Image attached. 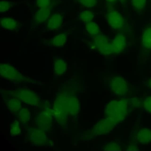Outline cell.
Listing matches in <instances>:
<instances>
[{"instance_id":"1","label":"cell","mask_w":151,"mask_h":151,"mask_svg":"<svg viewBox=\"0 0 151 151\" xmlns=\"http://www.w3.org/2000/svg\"><path fill=\"white\" fill-rule=\"evenodd\" d=\"M1 76L8 80L15 81H30V78L22 75L14 67L9 63H1Z\"/></svg>"},{"instance_id":"2","label":"cell","mask_w":151,"mask_h":151,"mask_svg":"<svg viewBox=\"0 0 151 151\" xmlns=\"http://www.w3.org/2000/svg\"><path fill=\"white\" fill-rule=\"evenodd\" d=\"M107 19L109 25L114 28H121L124 24V20L122 16L116 10H111L108 12Z\"/></svg>"},{"instance_id":"3","label":"cell","mask_w":151,"mask_h":151,"mask_svg":"<svg viewBox=\"0 0 151 151\" xmlns=\"http://www.w3.org/2000/svg\"><path fill=\"white\" fill-rule=\"evenodd\" d=\"M95 39L96 46L102 53L108 54L113 51V45L106 37L103 35L98 36Z\"/></svg>"},{"instance_id":"4","label":"cell","mask_w":151,"mask_h":151,"mask_svg":"<svg viewBox=\"0 0 151 151\" xmlns=\"http://www.w3.org/2000/svg\"><path fill=\"white\" fill-rule=\"evenodd\" d=\"M63 17L59 13L53 14L47 20L46 27L49 30H55L58 29L62 25Z\"/></svg>"},{"instance_id":"5","label":"cell","mask_w":151,"mask_h":151,"mask_svg":"<svg viewBox=\"0 0 151 151\" xmlns=\"http://www.w3.org/2000/svg\"><path fill=\"white\" fill-rule=\"evenodd\" d=\"M1 27L6 30L15 31L20 25L19 22L14 19L9 17H3L0 19Z\"/></svg>"},{"instance_id":"6","label":"cell","mask_w":151,"mask_h":151,"mask_svg":"<svg viewBox=\"0 0 151 151\" xmlns=\"http://www.w3.org/2000/svg\"><path fill=\"white\" fill-rule=\"evenodd\" d=\"M67 36L66 34L63 33L56 35L50 39L45 41V44L52 47H59L64 45L66 43Z\"/></svg>"},{"instance_id":"7","label":"cell","mask_w":151,"mask_h":151,"mask_svg":"<svg viewBox=\"0 0 151 151\" xmlns=\"http://www.w3.org/2000/svg\"><path fill=\"white\" fill-rule=\"evenodd\" d=\"M51 7L40 8L36 12L34 15V21L35 23L39 24L47 20L51 14Z\"/></svg>"},{"instance_id":"8","label":"cell","mask_w":151,"mask_h":151,"mask_svg":"<svg viewBox=\"0 0 151 151\" xmlns=\"http://www.w3.org/2000/svg\"><path fill=\"white\" fill-rule=\"evenodd\" d=\"M66 64L64 60L60 57H55L53 60V73L55 76H60L65 72Z\"/></svg>"},{"instance_id":"9","label":"cell","mask_w":151,"mask_h":151,"mask_svg":"<svg viewBox=\"0 0 151 151\" xmlns=\"http://www.w3.org/2000/svg\"><path fill=\"white\" fill-rule=\"evenodd\" d=\"M113 51L116 53L122 52L126 46L125 37L122 34H118L115 37L112 44Z\"/></svg>"},{"instance_id":"10","label":"cell","mask_w":151,"mask_h":151,"mask_svg":"<svg viewBox=\"0 0 151 151\" xmlns=\"http://www.w3.org/2000/svg\"><path fill=\"white\" fill-rule=\"evenodd\" d=\"M138 141L143 144H147L151 142V130L145 128L140 129L137 135Z\"/></svg>"},{"instance_id":"11","label":"cell","mask_w":151,"mask_h":151,"mask_svg":"<svg viewBox=\"0 0 151 151\" xmlns=\"http://www.w3.org/2000/svg\"><path fill=\"white\" fill-rule=\"evenodd\" d=\"M142 44L144 48L151 49V26L144 30L142 35Z\"/></svg>"},{"instance_id":"12","label":"cell","mask_w":151,"mask_h":151,"mask_svg":"<svg viewBox=\"0 0 151 151\" xmlns=\"http://www.w3.org/2000/svg\"><path fill=\"white\" fill-rule=\"evenodd\" d=\"M114 81L118 90L121 93L124 94L127 91V83L125 80L120 76L114 78Z\"/></svg>"},{"instance_id":"13","label":"cell","mask_w":151,"mask_h":151,"mask_svg":"<svg viewBox=\"0 0 151 151\" xmlns=\"http://www.w3.org/2000/svg\"><path fill=\"white\" fill-rule=\"evenodd\" d=\"M86 28L87 31L91 35H96L99 32V27L95 23L90 22L87 23Z\"/></svg>"},{"instance_id":"14","label":"cell","mask_w":151,"mask_h":151,"mask_svg":"<svg viewBox=\"0 0 151 151\" xmlns=\"http://www.w3.org/2000/svg\"><path fill=\"white\" fill-rule=\"evenodd\" d=\"M93 17V12L90 10L84 11L81 12L79 15L80 19L86 23L91 22Z\"/></svg>"},{"instance_id":"15","label":"cell","mask_w":151,"mask_h":151,"mask_svg":"<svg viewBox=\"0 0 151 151\" xmlns=\"http://www.w3.org/2000/svg\"><path fill=\"white\" fill-rule=\"evenodd\" d=\"M54 2V0H36L35 5L40 8L51 7Z\"/></svg>"},{"instance_id":"16","label":"cell","mask_w":151,"mask_h":151,"mask_svg":"<svg viewBox=\"0 0 151 151\" xmlns=\"http://www.w3.org/2000/svg\"><path fill=\"white\" fill-rule=\"evenodd\" d=\"M12 3L9 1L7 0H1L0 2V13L6 12L10 9L12 6Z\"/></svg>"},{"instance_id":"17","label":"cell","mask_w":151,"mask_h":151,"mask_svg":"<svg viewBox=\"0 0 151 151\" xmlns=\"http://www.w3.org/2000/svg\"><path fill=\"white\" fill-rule=\"evenodd\" d=\"M146 0H132V4L134 8L139 10L143 9L146 4Z\"/></svg>"},{"instance_id":"18","label":"cell","mask_w":151,"mask_h":151,"mask_svg":"<svg viewBox=\"0 0 151 151\" xmlns=\"http://www.w3.org/2000/svg\"><path fill=\"white\" fill-rule=\"evenodd\" d=\"M79 3L85 7H92L95 6L97 3V0H78Z\"/></svg>"},{"instance_id":"19","label":"cell","mask_w":151,"mask_h":151,"mask_svg":"<svg viewBox=\"0 0 151 151\" xmlns=\"http://www.w3.org/2000/svg\"><path fill=\"white\" fill-rule=\"evenodd\" d=\"M144 106L147 112L151 113V96L147 97L145 98Z\"/></svg>"},{"instance_id":"20","label":"cell","mask_w":151,"mask_h":151,"mask_svg":"<svg viewBox=\"0 0 151 151\" xmlns=\"http://www.w3.org/2000/svg\"><path fill=\"white\" fill-rule=\"evenodd\" d=\"M149 83L150 86L151 88V78L149 80Z\"/></svg>"},{"instance_id":"21","label":"cell","mask_w":151,"mask_h":151,"mask_svg":"<svg viewBox=\"0 0 151 151\" xmlns=\"http://www.w3.org/2000/svg\"><path fill=\"white\" fill-rule=\"evenodd\" d=\"M108 1L109 2H113L116 1V0H106Z\"/></svg>"}]
</instances>
